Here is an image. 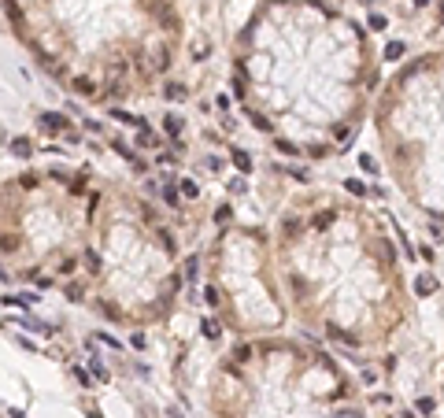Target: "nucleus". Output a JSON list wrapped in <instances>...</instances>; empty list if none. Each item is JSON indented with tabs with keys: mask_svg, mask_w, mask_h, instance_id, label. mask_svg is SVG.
Segmentation results:
<instances>
[{
	"mask_svg": "<svg viewBox=\"0 0 444 418\" xmlns=\"http://www.w3.org/2000/svg\"><path fill=\"white\" fill-rule=\"evenodd\" d=\"M274 263L300 322L344 348H377L407 318L393 241L367 208L315 192L278 218Z\"/></svg>",
	"mask_w": 444,
	"mask_h": 418,
	"instance_id": "f03ea898",
	"label": "nucleus"
},
{
	"mask_svg": "<svg viewBox=\"0 0 444 418\" xmlns=\"http://www.w3.org/2000/svg\"><path fill=\"white\" fill-rule=\"evenodd\" d=\"M234 59L237 100L285 156L344 152L377 82L363 26L326 0H259Z\"/></svg>",
	"mask_w": 444,
	"mask_h": 418,
	"instance_id": "f257e3e1",
	"label": "nucleus"
},
{
	"mask_svg": "<svg viewBox=\"0 0 444 418\" xmlns=\"http://www.w3.org/2000/svg\"><path fill=\"white\" fill-rule=\"evenodd\" d=\"M234 163H237V170H244V174L252 170V156H248L244 148H237V152H234Z\"/></svg>",
	"mask_w": 444,
	"mask_h": 418,
	"instance_id": "1a4fd4ad",
	"label": "nucleus"
},
{
	"mask_svg": "<svg viewBox=\"0 0 444 418\" xmlns=\"http://www.w3.org/2000/svg\"><path fill=\"white\" fill-rule=\"evenodd\" d=\"M167 96H170V100H182L185 89H182V85H167Z\"/></svg>",
	"mask_w": 444,
	"mask_h": 418,
	"instance_id": "ddd939ff",
	"label": "nucleus"
},
{
	"mask_svg": "<svg viewBox=\"0 0 444 418\" xmlns=\"http://www.w3.org/2000/svg\"><path fill=\"white\" fill-rule=\"evenodd\" d=\"M11 152H15V156H30L34 148H30V141H26V137H19V141L11 144Z\"/></svg>",
	"mask_w": 444,
	"mask_h": 418,
	"instance_id": "9d476101",
	"label": "nucleus"
},
{
	"mask_svg": "<svg viewBox=\"0 0 444 418\" xmlns=\"http://www.w3.org/2000/svg\"><path fill=\"white\" fill-rule=\"evenodd\" d=\"M385 56H389V59H396V56H403V45H396V41H393V45H389V48H385Z\"/></svg>",
	"mask_w": 444,
	"mask_h": 418,
	"instance_id": "4468645a",
	"label": "nucleus"
},
{
	"mask_svg": "<svg viewBox=\"0 0 444 418\" xmlns=\"http://www.w3.org/2000/svg\"><path fill=\"white\" fill-rule=\"evenodd\" d=\"M208 300L222 307L230 329H241V333H270V329L285 326L274 241L263 230L234 226L218 233L215 248H211Z\"/></svg>",
	"mask_w": 444,
	"mask_h": 418,
	"instance_id": "0eeeda50",
	"label": "nucleus"
},
{
	"mask_svg": "<svg viewBox=\"0 0 444 418\" xmlns=\"http://www.w3.org/2000/svg\"><path fill=\"white\" fill-rule=\"evenodd\" d=\"M96 237H89L85 259L96 285V307L111 322H156L178 296V248L170 230L141 200L115 192L111 204H96Z\"/></svg>",
	"mask_w": 444,
	"mask_h": 418,
	"instance_id": "20e7f679",
	"label": "nucleus"
},
{
	"mask_svg": "<svg viewBox=\"0 0 444 418\" xmlns=\"http://www.w3.org/2000/svg\"><path fill=\"white\" fill-rule=\"evenodd\" d=\"M37 126H41V134H67V130H70V122L63 115H41V118H37Z\"/></svg>",
	"mask_w": 444,
	"mask_h": 418,
	"instance_id": "6e6552de",
	"label": "nucleus"
},
{
	"mask_svg": "<svg viewBox=\"0 0 444 418\" xmlns=\"http://www.w3.org/2000/svg\"><path fill=\"white\" fill-rule=\"evenodd\" d=\"M215 218H218V222H230V208H226V204H222V208L215 211Z\"/></svg>",
	"mask_w": 444,
	"mask_h": 418,
	"instance_id": "2eb2a0df",
	"label": "nucleus"
},
{
	"mask_svg": "<svg viewBox=\"0 0 444 418\" xmlns=\"http://www.w3.org/2000/svg\"><path fill=\"white\" fill-rule=\"evenodd\" d=\"M19 41L82 100L148 93L182 45V0H0Z\"/></svg>",
	"mask_w": 444,
	"mask_h": 418,
	"instance_id": "7ed1b4c3",
	"label": "nucleus"
},
{
	"mask_svg": "<svg viewBox=\"0 0 444 418\" xmlns=\"http://www.w3.org/2000/svg\"><path fill=\"white\" fill-rule=\"evenodd\" d=\"M167 134H174V137L182 134V122H178V115H170V118H167Z\"/></svg>",
	"mask_w": 444,
	"mask_h": 418,
	"instance_id": "9b49d317",
	"label": "nucleus"
},
{
	"mask_svg": "<svg viewBox=\"0 0 444 418\" xmlns=\"http://www.w3.org/2000/svg\"><path fill=\"white\" fill-rule=\"evenodd\" d=\"M137 144H144V148H148V144H156V134H148V130H141V134H137Z\"/></svg>",
	"mask_w": 444,
	"mask_h": 418,
	"instance_id": "f8f14e48",
	"label": "nucleus"
},
{
	"mask_svg": "<svg viewBox=\"0 0 444 418\" xmlns=\"http://www.w3.org/2000/svg\"><path fill=\"white\" fill-rule=\"evenodd\" d=\"M96 204L82 174L26 170L0 185V252L26 278H37V267L70 274L85 259Z\"/></svg>",
	"mask_w": 444,
	"mask_h": 418,
	"instance_id": "39448f33",
	"label": "nucleus"
},
{
	"mask_svg": "<svg viewBox=\"0 0 444 418\" xmlns=\"http://www.w3.org/2000/svg\"><path fill=\"white\" fill-rule=\"evenodd\" d=\"M437 15H441V19H444V0H441V4H437Z\"/></svg>",
	"mask_w": 444,
	"mask_h": 418,
	"instance_id": "dca6fc26",
	"label": "nucleus"
},
{
	"mask_svg": "<svg viewBox=\"0 0 444 418\" xmlns=\"http://www.w3.org/2000/svg\"><path fill=\"white\" fill-rule=\"evenodd\" d=\"M377 137L411 204L444 218V48L389 78L377 96Z\"/></svg>",
	"mask_w": 444,
	"mask_h": 418,
	"instance_id": "423d86ee",
	"label": "nucleus"
}]
</instances>
